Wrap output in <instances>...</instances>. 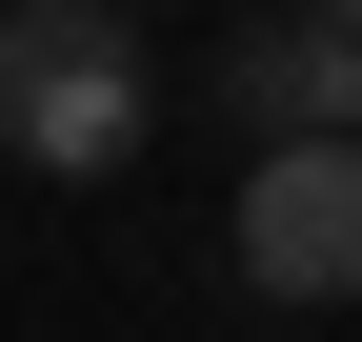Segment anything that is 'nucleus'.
Wrapping results in <instances>:
<instances>
[{"label": "nucleus", "mask_w": 362, "mask_h": 342, "mask_svg": "<svg viewBox=\"0 0 362 342\" xmlns=\"http://www.w3.org/2000/svg\"><path fill=\"white\" fill-rule=\"evenodd\" d=\"M161 81H141V20L121 0H21L0 20V141L40 161V182H101V161H141Z\"/></svg>", "instance_id": "f257e3e1"}, {"label": "nucleus", "mask_w": 362, "mask_h": 342, "mask_svg": "<svg viewBox=\"0 0 362 342\" xmlns=\"http://www.w3.org/2000/svg\"><path fill=\"white\" fill-rule=\"evenodd\" d=\"M242 282L262 302H362V141H282V161H242Z\"/></svg>", "instance_id": "f03ea898"}, {"label": "nucleus", "mask_w": 362, "mask_h": 342, "mask_svg": "<svg viewBox=\"0 0 362 342\" xmlns=\"http://www.w3.org/2000/svg\"><path fill=\"white\" fill-rule=\"evenodd\" d=\"M221 101L262 121V161H282V141H362V40L302 0V20H262L242 61H221Z\"/></svg>", "instance_id": "7ed1b4c3"}, {"label": "nucleus", "mask_w": 362, "mask_h": 342, "mask_svg": "<svg viewBox=\"0 0 362 342\" xmlns=\"http://www.w3.org/2000/svg\"><path fill=\"white\" fill-rule=\"evenodd\" d=\"M322 20H342V40H362V0H322Z\"/></svg>", "instance_id": "20e7f679"}, {"label": "nucleus", "mask_w": 362, "mask_h": 342, "mask_svg": "<svg viewBox=\"0 0 362 342\" xmlns=\"http://www.w3.org/2000/svg\"><path fill=\"white\" fill-rule=\"evenodd\" d=\"M0 20H21V0H0Z\"/></svg>", "instance_id": "39448f33"}, {"label": "nucleus", "mask_w": 362, "mask_h": 342, "mask_svg": "<svg viewBox=\"0 0 362 342\" xmlns=\"http://www.w3.org/2000/svg\"><path fill=\"white\" fill-rule=\"evenodd\" d=\"M121 20H141V0H121Z\"/></svg>", "instance_id": "423d86ee"}]
</instances>
